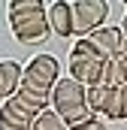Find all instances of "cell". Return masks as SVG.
Returning a JSON list of instances; mask_svg holds the SVG:
<instances>
[{
  "label": "cell",
  "instance_id": "52a82bcc",
  "mask_svg": "<svg viewBox=\"0 0 127 130\" xmlns=\"http://www.w3.org/2000/svg\"><path fill=\"white\" fill-rule=\"evenodd\" d=\"M91 42H94L106 58H118L121 48H124V42H127V33H124L121 24H103V27H97L91 33Z\"/></svg>",
  "mask_w": 127,
  "mask_h": 130
},
{
  "label": "cell",
  "instance_id": "6da1fadb",
  "mask_svg": "<svg viewBox=\"0 0 127 130\" xmlns=\"http://www.w3.org/2000/svg\"><path fill=\"white\" fill-rule=\"evenodd\" d=\"M82 106H88V85L76 82L73 76L58 79V85L52 88V109L67 121V118H70L73 112H79Z\"/></svg>",
  "mask_w": 127,
  "mask_h": 130
},
{
  "label": "cell",
  "instance_id": "277c9868",
  "mask_svg": "<svg viewBox=\"0 0 127 130\" xmlns=\"http://www.w3.org/2000/svg\"><path fill=\"white\" fill-rule=\"evenodd\" d=\"M73 9H76V27L79 36H91L97 27L106 24L109 18V3L106 0H73Z\"/></svg>",
  "mask_w": 127,
  "mask_h": 130
},
{
  "label": "cell",
  "instance_id": "9a60e30c",
  "mask_svg": "<svg viewBox=\"0 0 127 130\" xmlns=\"http://www.w3.org/2000/svg\"><path fill=\"white\" fill-rule=\"evenodd\" d=\"M97 118V112L91 109V106H82L79 112H73L70 118H67V127L73 130V127H82V124H88V121H94Z\"/></svg>",
  "mask_w": 127,
  "mask_h": 130
},
{
  "label": "cell",
  "instance_id": "2e32d148",
  "mask_svg": "<svg viewBox=\"0 0 127 130\" xmlns=\"http://www.w3.org/2000/svg\"><path fill=\"white\" fill-rule=\"evenodd\" d=\"M73 130H109L100 118H94V121H88V124H82V127H73Z\"/></svg>",
  "mask_w": 127,
  "mask_h": 130
},
{
  "label": "cell",
  "instance_id": "8fae6325",
  "mask_svg": "<svg viewBox=\"0 0 127 130\" xmlns=\"http://www.w3.org/2000/svg\"><path fill=\"white\" fill-rule=\"evenodd\" d=\"M103 85H109V88H124L127 85V70H124V64H121V58H106Z\"/></svg>",
  "mask_w": 127,
  "mask_h": 130
},
{
  "label": "cell",
  "instance_id": "5b68a950",
  "mask_svg": "<svg viewBox=\"0 0 127 130\" xmlns=\"http://www.w3.org/2000/svg\"><path fill=\"white\" fill-rule=\"evenodd\" d=\"M49 24H52L55 36H64V39L79 36V27H76V9H73L70 0H55V3L49 6Z\"/></svg>",
  "mask_w": 127,
  "mask_h": 130
},
{
  "label": "cell",
  "instance_id": "ac0fdd59",
  "mask_svg": "<svg viewBox=\"0 0 127 130\" xmlns=\"http://www.w3.org/2000/svg\"><path fill=\"white\" fill-rule=\"evenodd\" d=\"M121 27H124V33H127V12H124V21H121Z\"/></svg>",
  "mask_w": 127,
  "mask_h": 130
},
{
  "label": "cell",
  "instance_id": "7c38bea8",
  "mask_svg": "<svg viewBox=\"0 0 127 130\" xmlns=\"http://www.w3.org/2000/svg\"><path fill=\"white\" fill-rule=\"evenodd\" d=\"M70 58H94V61H106V55L91 42V36H76L73 48H70Z\"/></svg>",
  "mask_w": 127,
  "mask_h": 130
},
{
  "label": "cell",
  "instance_id": "5bb4252c",
  "mask_svg": "<svg viewBox=\"0 0 127 130\" xmlns=\"http://www.w3.org/2000/svg\"><path fill=\"white\" fill-rule=\"evenodd\" d=\"M33 121H24V118H15L12 112H6L0 106V130H30Z\"/></svg>",
  "mask_w": 127,
  "mask_h": 130
},
{
  "label": "cell",
  "instance_id": "3957f363",
  "mask_svg": "<svg viewBox=\"0 0 127 130\" xmlns=\"http://www.w3.org/2000/svg\"><path fill=\"white\" fill-rule=\"evenodd\" d=\"M88 106L97 115H103L106 121H124V94H121V88H109V85L88 88Z\"/></svg>",
  "mask_w": 127,
  "mask_h": 130
},
{
  "label": "cell",
  "instance_id": "7a4b0ae2",
  "mask_svg": "<svg viewBox=\"0 0 127 130\" xmlns=\"http://www.w3.org/2000/svg\"><path fill=\"white\" fill-rule=\"evenodd\" d=\"M58 79H61V64L55 55H33L24 64V85H30L42 94H52Z\"/></svg>",
  "mask_w": 127,
  "mask_h": 130
},
{
  "label": "cell",
  "instance_id": "9c48e42d",
  "mask_svg": "<svg viewBox=\"0 0 127 130\" xmlns=\"http://www.w3.org/2000/svg\"><path fill=\"white\" fill-rule=\"evenodd\" d=\"M45 0H9L6 6V18H9V27L12 24H21V21H30V18H39L45 15Z\"/></svg>",
  "mask_w": 127,
  "mask_h": 130
},
{
  "label": "cell",
  "instance_id": "ffe728a7",
  "mask_svg": "<svg viewBox=\"0 0 127 130\" xmlns=\"http://www.w3.org/2000/svg\"><path fill=\"white\" fill-rule=\"evenodd\" d=\"M121 3H127V0H121Z\"/></svg>",
  "mask_w": 127,
  "mask_h": 130
},
{
  "label": "cell",
  "instance_id": "8992f818",
  "mask_svg": "<svg viewBox=\"0 0 127 130\" xmlns=\"http://www.w3.org/2000/svg\"><path fill=\"white\" fill-rule=\"evenodd\" d=\"M52 24H49V12L39 15V18H30V21H21V24H12V36L21 42V45H39L52 36Z\"/></svg>",
  "mask_w": 127,
  "mask_h": 130
},
{
  "label": "cell",
  "instance_id": "ba28073f",
  "mask_svg": "<svg viewBox=\"0 0 127 130\" xmlns=\"http://www.w3.org/2000/svg\"><path fill=\"white\" fill-rule=\"evenodd\" d=\"M103 70H106V61H94V58H70V76L88 88L94 85H103Z\"/></svg>",
  "mask_w": 127,
  "mask_h": 130
},
{
  "label": "cell",
  "instance_id": "4fadbf2b",
  "mask_svg": "<svg viewBox=\"0 0 127 130\" xmlns=\"http://www.w3.org/2000/svg\"><path fill=\"white\" fill-rule=\"evenodd\" d=\"M30 130H70V127H67V121H64L55 109H45V112H39V115L33 118Z\"/></svg>",
  "mask_w": 127,
  "mask_h": 130
},
{
  "label": "cell",
  "instance_id": "d6986e66",
  "mask_svg": "<svg viewBox=\"0 0 127 130\" xmlns=\"http://www.w3.org/2000/svg\"><path fill=\"white\" fill-rule=\"evenodd\" d=\"M3 100H6V94H3V85H0V103H3Z\"/></svg>",
  "mask_w": 127,
  "mask_h": 130
},
{
  "label": "cell",
  "instance_id": "e0dca14e",
  "mask_svg": "<svg viewBox=\"0 0 127 130\" xmlns=\"http://www.w3.org/2000/svg\"><path fill=\"white\" fill-rule=\"evenodd\" d=\"M118 58H121V64H124V70H127V42H124V48H121V55H118Z\"/></svg>",
  "mask_w": 127,
  "mask_h": 130
},
{
  "label": "cell",
  "instance_id": "30bf717a",
  "mask_svg": "<svg viewBox=\"0 0 127 130\" xmlns=\"http://www.w3.org/2000/svg\"><path fill=\"white\" fill-rule=\"evenodd\" d=\"M21 82H24V67L18 64V61H9V58H6V61H0V85H3L6 100L21 88Z\"/></svg>",
  "mask_w": 127,
  "mask_h": 130
}]
</instances>
